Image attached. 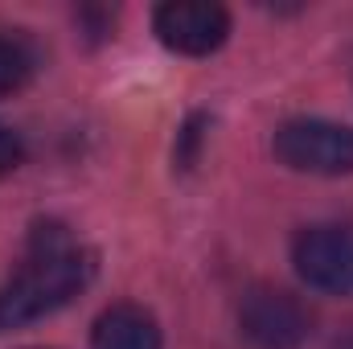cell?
I'll list each match as a JSON object with an SVG mask.
<instances>
[{
    "mask_svg": "<svg viewBox=\"0 0 353 349\" xmlns=\"http://www.w3.org/2000/svg\"><path fill=\"white\" fill-rule=\"evenodd\" d=\"M271 148H275V161L288 165L292 173H353V128L333 123V119H288V123H279Z\"/></svg>",
    "mask_w": 353,
    "mask_h": 349,
    "instance_id": "7a4b0ae2",
    "label": "cell"
},
{
    "mask_svg": "<svg viewBox=\"0 0 353 349\" xmlns=\"http://www.w3.org/2000/svg\"><path fill=\"white\" fill-rule=\"evenodd\" d=\"M21 161H25V144H21V136H17L12 128H4V123H0V177L17 173V169H21Z\"/></svg>",
    "mask_w": 353,
    "mask_h": 349,
    "instance_id": "ba28073f",
    "label": "cell"
},
{
    "mask_svg": "<svg viewBox=\"0 0 353 349\" xmlns=\"http://www.w3.org/2000/svg\"><path fill=\"white\" fill-rule=\"evenodd\" d=\"M239 333L255 349H300L312 333V321L292 292L251 288L239 304Z\"/></svg>",
    "mask_w": 353,
    "mask_h": 349,
    "instance_id": "3957f363",
    "label": "cell"
},
{
    "mask_svg": "<svg viewBox=\"0 0 353 349\" xmlns=\"http://www.w3.org/2000/svg\"><path fill=\"white\" fill-rule=\"evenodd\" d=\"M152 29L161 46L185 58H205L226 46L230 37V12L214 0H169L157 8Z\"/></svg>",
    "mask_w": 353,
    "mask_h": 349,
    "instance_id": "5b68a950",
    "label": "cell"
},
{
    "mask_svg": "<svg viewBox=\"0 0 353 349\" xmlns=\"http://www.w3.org/2000/svg\"><path fill=\"white\" fill-rule=\"evenodd\" d=\"M94 279V255L74 243L62 226H37L29 239V259L0 288V329L33 325L66 308Z\"/></svg>",
    "mask_w": 353,
    "mask_h": 349,
    "instance_id": "6da1fadb",
    "label": "cell"
},
{
    "mask_svg": "<svg viewBox=\"0 0 353 349\" xmlns=\"http://www.w3.org/2000/svg\"><path fill=\"white\" fill-rule=\"evenodd\" d=\"M292 263L300 279L329 296H353V226H308L292 243Z\"/></svg>",
    "mask_w": 353,
    "mask_h": 349,
    "instance_id": "277c9868",
    "label": "cell"
},
{
    "mask_svg": "<svg viewBox=\"0 0 353 349\" xmlns=\"http://www.w3.org/2000/svg\"><path fill=\"white\" fill-rule=\"evenodd\" d=\"M333 349H353V333H345V337H341V341H337Z\"/></svg>",
    "mask_w": 353,
    "mask_h": 349,
    "instance_id": "9c48e42d",
    "label": "cell"
},
{
    "mask_svg": "<svg viewBox=\"0 0 353 349\" xmlns=\"http://www.w3.org/2000/svg\"><path fill=\"white\" fill-rule=\"evenodd\" d=\"M33 70H37L33 46H29L21 33L0 29V99L29 87V83H33Z\"/></svg>",
    "mask_w": 353,
    "mask_h": 349,
    "instance_id": "52a82bcc",
    "label": "cell"
},
{
    "mask_svg": "<svg viewBox=\"0 0 353 349\" xmlns=\"http://www.w3.org/2000/svg\"><path fill=\"white\" fill-rule=\"evenodd\" d=\"M161 325L140 304H111L90 325V349H161Z\"/></svg>",
    "mask_w": 353,
    "mask_h": 349,
    "instance_id": "8992f818",
    "label": "cell"
}]
</instances>
